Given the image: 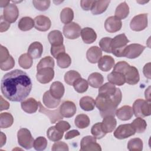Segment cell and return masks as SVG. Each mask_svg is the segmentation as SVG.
Returning <instances> with one entry per match:
<instances>
[{"label": "cell", "mask_w": 151, "mask_h": 151, "mask_svg": "<svg viewBox=\"0 0 151 151\" xmlns=\"http://www.w3.org/2000/svg\"><path fill=\"white\" fill-rule=\"evenodd\" d=\"M34 21L35 29L40 31H47L51 25L50 19L45 15H38L34 18Z\"/></svg>", "instance_id": "cell-16"}, {"label": "cell", "mask_w": 151, "mask_h": 151, "mask_svg": "<svg viewBox=\"0 0 151 151\" xmlns=\"http://www.w3.org/2000/svg\"><path fill=\"white\" fill-rule=\"evenodd\" d=\"M112 38L110 37H104L99 41V45L101 49L106 52L111 53V43Z\"/></svg>", "instance_id": "cell-47"}, {"label": "cell", "mask_w": 151, "mask_h": 151, "mask_svg": "<svg viewBox=\"0 0 151 151\" xmlns=\"http://www.w3.org/2000/svg\"><path fill=\"white\" fill-rule=\"evenodd\" d=\"M135 133L131 124H124L116 128L114 132V136L118 139H124L134 135Z\"/></svg>", "instance_id": "cell-10"}, {"label": "cell", "mask_w": 151, "mask_h": 151, "mask_svg": "<svg viewBox=\"0 0 151 151\" xmlns=\"http://www.w3.org/2000/svg\"><path fill=\"white\" fill-rule=\"evenodd\" d=\"M1 22H0V32H5L7 31L9 28L10 27V23L6 21L3 17L2 15L1 16V19H0Z\"/></svg>", "instance_id": "cell-54"}, {"label": "cell", "mask_w": 151, "mask_h": 151, "mask_svg": "<svg viewBox=\"0 0 151 151\" xmlns=\"http://www.w3.org/2000/svg\"><path fill=\"white\" fill-rule=\"evenodd\" d=\"M47 146V139L42 136H40L36 138L34 142V147L36 150H44Z\"/></svg>", "instance_id": "cell-46"}, {"label": "cell", "mask_w": 151, "mask_h": 151, "mask_svg": "<svg viewBox=\"0 0 151 151\" xmlns=\"http://www.w3.org/2000/svg\"><path fill=\"white\" fill-rule=\"evenodd\" d=\"M117 121L114 116H108L103 117L101 122V127L103 131L106 133L112 132L116 127Z\"/></svg>", "instance_id": "cell-24"}, {"label": "cell", "mask_w": 151, "mask_h": 151, "mask_svg": "<svg viewBox=\"0 0 151 151\" xmlns=\"http://www.w3.org/2000/svg\"><path fill=\"white\" fill-rule=\"evenodd\" d=\"M43 52V46L38 41H35L31 43L28 49V54L34 59L40 58Z\"/></svg>", "instance_id": "cell-23"}, {"label": "cell", "mask_w": 151, "mask_h": 151, "mask_svg": "<svg viewBox=\"0 0 151 151\" xmlns=\"http://www.w3.org/2000/svg\"><path fill=\"white\" fill-rule=\"evenodd\" d=\"M145 47L139 44H131L127 45L123 51V57L130 59L138 57L145 49Z\"/></svg>", "instance_id": "cell-9"}, {"label": "cell", "mask_w": 151, "mask_h": 151, "mask_svg": "<svg viewBox=\"0 0 151 151\" xmlns=\"http://www.w3.org/2000/svg\"><path fill=\"white\" fill-rule=\"evenodd\" d=\"M19 15V10L15 4H9L3 10L4 18L9 23L15 22Z\"/></svg>", "instance_id": "cell-11"}, {"label": "cell", "mask_w": 151, "mask_h": 151, "mask_svg": "<svg viewBox=\"0 0 151 151\" xmlns=\"http://www.w3.org/2000/svg\"><path fill=\"white\" fill-rule=\"evenodd\" d=\"M94 1H80V5L83 10L85 11H89L91 10Z\"/></svg>", "instance_id": "cell-55"}, {"label": "cell", "mask_w": 151, "mask_h": 151, "mask_svg": "<svg viewBox=\"0 0 151 151\" xmlns=\"http://www.w3.org/2000/svg\"><path fill=\"white\" fill-rule=\"evenodd\" d=\"M79 135L80 132L77 130H71L66 133V134H65V139H71Z\"/></svg>", "instance_id": "cell-56"}, {"label": "cell", "mask_w": 151, "mask_h": 151, "mask_svg": "<svg viewBox=\"0 0 151 151\" xmlns=\"http://www.w3.org/2000/svg\"><path fill=\"white\" fill-rule=\"evenodd\" d=\"M128 42L129 40L124 34L116 35L111 40V53L117 57H123V51Z\"/></svg>", "instance_id": "cell-3"}, {"label": "cell", "mask_w": 151, "mask_h": 151, "mask_svg": "<svg viewBox=\"0 0 151 151\" xmlns=\"http://www.w3.org/2000/svg\"><path fill=\"white\" fill-rule=\"evenodd\" d=\"M1 147H2L6 143V136L2 132H1Z\"/></svg>", "instance_id": "cell-60"}, {"label": "cell", "mask_w": 151, "mask_h": 151, "mask_svg": "<svg viewBox=\"0 0 151 151\" xmlns=\"http://www.w3.org/2000/svg\"><path fill=\"white\" fill-rule=\"evenodd\" d=\"M114 66V60L110 55H105L98 61V67L103 71H109Z\"/></svg>", "instance_id": "cell-20"}, {"label": "cell", "mask_w": 151, "mask_h": 151, "mask_svg": "<svg viewBox=\"0 0 151 151\" xmlns=\"http://www.w3.org/2000/svg\"><path fill=\"white\" fill-rule=\"evenodd\" d=\"M21 106L22 109L25 112L28 114H32L35 113L38 110L39 104L35 99L30 97L22 101Z\"/></svg>", "instance_id": "cell-18"}, {"label": "cell", "mask_w": 151, "mask_h": 151, "mask_svg": "<svg viewBox=\"0 0 151 151\" xmlns=\"http://www.w3.org/2000/svg\"><path fill=\"white\" fill-rule=\"evenodd\" d=\"M17 138L18 144L23 148L28 150L34 146V140L28 129H20L17 133Z\"/></svg>", "instance_id": "cell-5"}, {"label": "cell", "mask_w": 151, "mask_h": 151, "mask_svg": "<svg viewBox=\"0 0 151 151\" xmlns=\"http://www.w3.org/2000/svg\"><path fill=\"white\" fill-rule=\"evenodd\" d=\"M123 74L124 75L126 83L129 84L134 85L139 81L140 77L139 71L134 66L129 65L124 71Z\"/></svg>", "instance_id": "cell-13"}, {"label": "cell", "mask_w": 151, "mask_h": 151, "mask_svg": "<svg viewBox=\"0 0 151 151\" xmlns=\"http://www.w3.org/2000/svg\"><path fill=\"white\" fill-rule=\"evenodd\" d=\"M81 35L83 42L86 44H91L97 38V34L95 31L90 27H86L81 29Z\"/></svg>", "instance_id": "cell-22"}, {"label": "cell", "mask_w": 151, "mask_h": 151, "mask_svg": "<svg viewBox=\"0 0 151 151\" xmlns=\"http://www.w3.org/2000/svg\"><path fill=\"white\" fill-rule=\"evenodd\" d=\"M55 126L58 130L63 132L67 131L70 128V124L68 123V122L64 120L59 121L58 123H57Z\"/></svg>", "instance_id": "cell-53"}, {"label": "cell", "mask_w": 151, "mask_h": 151, "mask_svg": "<svg viewBox=\"0 0 151 151\" xmlns=\"http://www.w3.org/2000/svg\"><path fill=\"white\" fill-rule=\"evenodd\" d=\"M63 31L64 36L70 40L78 38L81 34V27L74 22H71L65 24L63 28Z\"/></svg>", "instance_id": "cell-6"}, {"label": "cell", "mask_w": 151, "mask_h": 151, "mask_svg": "<svg viewBox=\"0 0 151 151\" xmlns=\"http://www.w3.org/2000/svg\"><path fill=\"white\" fill-rule=\"evenodd\" d=\"M50 51L51 55L54 58H57L60 54L65 52V47L63 44L61 45H51Z\"/></svg>", "instance_id": "cell-50"}, {"label": "cell", "mask_w": 151, "mask_h": 151, "mask_svg": "<svg viewBox=\"0 0 151 151\" xmlns=\"http://www.w3.org/2000/svg\"><path fill=\"white\" fill-rule=\"evenodd\" d=\"M18 63L22 68L29 69L31 67L33 63L32 58L28 53L23 54L19 57Z\"/></svg>", "instance_id": "cell-40"}, {"label": "cell", "mask_w": 151, "mask_h": 151, "mask_svg": "<svg viewBox=\"0 0 151 151\" xmlns=\"http://www.w3.org/2000/svg\"><path fill=\"white\" fill-rule=\"evenodd\" d=\"M132 109L136 117H144L149 116L151 114L150 103L143 99H139L136 100L133 103Z\"/></svg>", "instance_id": "cell-4"}, {"label": "cell", "mask_w": 151, "mask_h": 151, "mask_svg": "<svg viewBox=\"0 0 151 151\" xmlns=\"http://www.w3.org/2000/svg\"><path fill=\"white\" fill-rule=\"evenodd\" d=\"M74 18V12L70 8H64L60 13L61 21L65 24L71 22Z\"/></svg>", "instance_id": "cell-38"}, {"label": "cell", "mask_w": 151, "mask_h": 151, "mask_svg": "<svg viewBox=\"0 0 151 151\" xmlns=\"http://www.w3.org/2000/svg\"><path fill=\"white\" fill-rule=\"evenodd\" d=\"M150 87L149 86L146 90H145V98L146 99V101H147L148 102H150Z\"/></svg>", "instance_id": "cell-59"}, {"label": "cell", "mask_w": 151, "mask_h": 151, "mask_svg": "<svg viewBox=\"0 0 151 151\" xmlns=\"http://www.w3.org/2000/svg\"><path fill=\"white\" fill-rule=\"evenodd\" d=\"M132 126L134 129L135 132L138 133H143L145 131L147 127V123L146 121L142 117H137L131 123Z\"/></svg>", "instance_id": "cell-39"}, {"label": "cell", "mask_w": 151, "mask_h": 151, "mask_svg": "<svg viewBox=\"0 0 151 151\" xmlns=\"http://www.w3.org/2000/svg\"><path fill=\"white\" fill-rule=\"evenodd\" d=\"M130 28L134 31H141L147 27V14H140L134 16L130 23Z\"/></svg>", "instance_id": "cell-7"}, {"label": "cell", "mask_w": 151, "mask_h": 151, "mask_svg": "<svg viewBox=\"0 0 151 151\" xmlns=\"http://www.w3.org/2000/svg\"><path fill=\"white\" fill-rule=\"evenodd\" d=\"M38 104H39V111L47 116L50 120L51 123H55L57 121L63 119V117L60 114V109H57L54 110H50L45 108L44 106L41 103L40 101H38Z\"/></svg>", "instance_id": "cell-17"}, {"label": "cell", "mask_w": 151, "mask_h": 151, "mask_svg": "<svg viewBox=\"0 0 151 151\" xmlns=\"http://www.w3.org/2000/svg\"><path fill=\"white\" fill-rule=\"evenodd\" d=\"M0 99H1V111H2L4 110H8L9 107V103L6 101L5 100H4L2 97V96H0Z\"/></svg>", "instance_id": "cell-57"}, {"label": "cell", "mask_w": 151, "mask_h": 151, "mask_svg": "<svg viewBox=\"0 0 151 151\" xmlns=\"http://www.w3.org/2000/svg\"><path fill=\"white\" fill-rule=\"evenodd\" d=\"M74 123L77 127L79 129H85L90 125V118L85 114H78L75 118Z\"/></svg>", "instance_id": "cell-36"}, {"label": "cell", "mask_w": 151, "mask_h": 151, "mask_svg": "<svg viewBox=\"0 0 151 151\" xmlns=\"http://www.w3.org/2000/svg\"><path fill=\"white\" fill-rule=\"evenodd\" d=\"M15 65V61L13 57L10 55L9 58L5 62L0 63V68L2 70L7 71L12 69Z\"/></svg>", "instance_id": "cell-49"}, {"label": "cell", "mask_w": 151, "mask_h": 151, "mask_svg": "<svg viewBox=\"0 0 151 151\" xmlns=\"http://www.w3.org/2000/svg\"><path fill=\"white\" fill-rule=\"evenodd\" d=\"M122 26V22L120 19L115 16L109 17L106 19L104 22V28L106 30L110 33H114L120 30Z\"/></svg>", "instance_id": "cell-14"}, {"label": "cell", "mask_w": 151, "mask_h": 151, "mask_svg": "<svg viewBox=\"0 0 151 151\" xmlns=\"http://www.w3.org/2000/svg\"><path fill=\"white\" fill-rule=\"evenodd\" d=\"M110 1H94L91 12L93 15H99L106 11Z\"/></svg>", "instance_id": "cell-27"}, {"label": "cell", "mask_w": 151, "mask_h": 151, "mask_svg": "<svg viewBox=\"0 0 151 151\" xmlns=\"http://www.w3.org/2000/svg\"><path fill=\"white\" fill-rule=\"evenodd\" d=\"M101 57V50L97 46H93L90 47L86 52V57L88 61L93 64L98 63Z\"/></svg>", "instance_id": "cell-19"}, {"label": "cell", "mask_w": 151, "mask_h": 151, "mask_svg": "<svg viewBox=\"0 0 151 151\" xmlns=\"http://www.w3.org/2000/svg\"><path fill=\"white\" fill-rule=\"evenodd\" d=\"M32 82L28 75L21 70H14L6 73L1 82L4 96L11 101H22L29 94Z\"/></svg>", "instance_id": "cell-1"}, {"label": "cell", "mask_w": 151, "mask_h": 151, "mask_svg": "<svg viewBox=\"0 0 151 151\" xmlns=\"http://www.w3.org/2000/svg\"><path fill=\"white\" fill-rule=\"evenodd\" d=\"M14 122L12 115L8 112L1 113L0 114V127L1 129L8 128L11 126Z\"/></svg>", "instance_id": "cell-35"}, {"label": "cell", "mask_w": 151, "mask_h": 151, "mask_svg": "<svg viewBox=\"0 0 151 151\" xmlns=\"http://www.w3.org/2000/svg\"><path fill=\"white\" fill-rule=\"evenodd\" d=\"M54 59L50 56H47L42 58L37 65V70H39L43 68L51 67L54 68Z\"/></svg>", "instance_id": "cell-45"}, {"label": "cell", "mask_w": 151, "mask_h": 151, "mask_svg": "<svg viewBox=\"0 0 151 151\" xmlns=\"http://www.w3.org/2000/svg\"><path fill=\"white\" fill-rule=\"evenodd\" d=\"M80 150L81 151H101V148L96 142V139L94 136H86L84 137L80 142Z\"/></svg>", "instance_id": "cell-8"}, {"label": "cell", "mask_w": 151, "mask_h": 151, "mask_svg": "<svg viewBox=\"0 0 151 151\" xmlns=\"http://www.w3.org/2000/svg\"><path fill=\"white\" fill-rule=\"evenodd\" d=\"M88 84L93 88H99L103 83L104 77L99 73L94 72L91 73L88 77Z\"/></svg>", "instance_id": "cell-30"}, {"label": "cell", "mask_w": 151, "mask_h": 151, "mask_svg": "<svg viewBox=\"0 0 151 151\" xmlns=\"http://www.w3.org/2000/svg\"><path fill=\"white\" fill-rule=\"evenodd\" d=\"M18 27L21 31H29L34 27V21L29 17H22L19 21Z\"/></svg>", "instance_id": "cell-34"}, {"label": "cell", "mask_w": 151, "mask_h": 151, "mask_svg": "<svg viewBox=\"0 0 151 151\" xmlns=\"http://www.w3.org/2000/svg\"><path fill=\"white\" fill-rule=\"evenodd\" d=\"M10 54L8 49L4 47L3 45H1V52H0V63L5 62L10 57Z\"/></svg>", "instance_id": "cell-52"}, {"label": "cell", "mask_w": 151, "mask_h": 151, "mask_svg": "<svg viewBox=\"0 0 151 151\" xmlns=\"http://www.w3.org/2000/svg\"><path fill=\"white\" fill-rule=\"evenodd\" d=\"M129 14V7L124 1L120 3L116 8L115 11V17L119 19H125Z\"/></svg>", "instance_id": "cell-32"}, {"label": "cell", "mask_w": 151, "mask_h": 151, "mask_svg": "<svg viewBox=\"0 0 151 151\" xmlns=\"http://www.w3.org/2000/svg\"><path fill=\"white\" fill-rule=\"evenodd\" d=\"M9 4H10V1H3V0L0 1V6L2 8V7H4V8L6 7Z\"/></svg>", "instance_id": "cell-61"}, {"label": "cell", "mask_w": 151, "mask_h": 151, "mask_svg": "<svg viewBox=\"0 0 151 151\" xmlns=\"http://www.w3.org/2000/svg\"><path fill=\"white\" fill-rule=\"evenodd\" d=\"M91 133L92 135L97 139H100L106 134L102 129L101 122H99L94 124L91 129Z\"/></svg>", "instance_id": "cell-44"}, {"label": "cell", "mask_w": 151, "mask_h": 151, "mask_svg": "<svg viewBox=\"0 0 151 151\" xmlns=\"http://www.w3.org/2000/svg\"><path fill=\"white\" fill-rule=\"evenodd\" d=\"M54 77V71L53 68L47 67L37 70L36 78L41 84L50 83Z\"/></svg>", "instance_id": "cell-12"}, {"label": "cell", "mask_w": 151, "mask_h": 151, "mask_svg": "<svg viewBox=\"0 0 151 151\" xmlns=\"http://www.w3.org/2000/svg\"><path fill=\"white\" fill-rule=\"evenodd\" d=\"M143 142L140 138L130 139L127 143V149L130 151H141L143 149Z\"/></svg>", "instance_id": "cell-41"}, {"label": "cell", "mask_w": 151, "mask_h": 151, "mask_svg": "<svg viewBox=\"0 0 151 151\" xmlns=\"http://www.w3.org/2000/svg\"><path fill=\"white\" fill-rule=\"evenodd\" d=\"M59 109L61 116L66 118L73 117L77 111L76 104L73 101L68 100L64 101Z\"/></svg>", "instance_id": "cell-15"}, {"label": "cell", "mask_w": 151, "mask_h": 151, "mask_svg": "<svg viewBox=\"0 0 151 151\" xmlns=\"http://www.w3.org/2000/svg\"><path fill=\"white\" fill-rule=\"evenodd\" d=\"M51 150L52 151L56 150H64L68 151L69 150L68 145L63 142H57L54 143L51 147Z\"/></svg>", "instance_id": "cell-51"}, {"label": "cell", "mask_w": 151, "mask_h": 151, "mask_svg": "<svg viewBox=\"0 0 151 151\" xmlns=\"http://www.w3.org/2000/svg\"><path fill=\"white\" fill-rule=\"evenodd\" d=\"M42 101L45 107L49 109H53L56 108L59 106L61 100L54 97L48 90L44 93L42 97Z\"/></svg>", "instance_id": "cell-26"}, {"label": "cell", "mask_w": 151, "mask_h": 151, "mask_svg": "<svg viewBox=\"0 0 151 151\" xmlns=\"http://www.w3.org/2000/svg\"><path fill=\"white\" fill-rule=\"evenodd\" d=\"M150 63H149L146 64H145V65L143 67V74L145 75V76L149 78L150 79Z\"/></svg>", "instance_id": "cell-58"}, {"label": "cell", "mask_w": 151, "mask_h": 151, "mask_svg": "<svg viewBox=\"0 0 151 151\" xmlns=\"http://www.w3.org/2000/svg\"><path fill=\"white\" fill-rule=\"evenodd\" d=\"M80 107L84 111H91L96 106L95 100L90 96H84L81 98L79 101Z\"/></svg>", "instance_id": "cell-31"}, {"label": "cell", "mask_w": 151, "mask_h": 151, "mask_svg": "<svg viewBox=\"0 0 151 151\" xmlns=\"http://www.w3.org/2000/svg\"><path fill=\"white\" fill-rule=\"evenodd\" d=\"M57 63L59 67L61 68H68L71 63V59L68 54L65 52H63L60 54L57 57Z\"/></svg>", "instance_id": "cell-37"}, {"label": "cell", "mask_w": 151, "mask_h": 151, "mask_svg": "<svg viewBox=\"0 0 151 151\" xmlns=\"http://www.w3.org/2000/svg\"><path fill=\"white\" fill-rule=\"evenodd\" d=\"M115 115L119 118L120 120L123 121H127L130 120L133 115V111L132 107L130 106H123L116 110Z\"/></svg>", "instance_id": "cell-21"}, {"label": "cell", "mask_w": 151, "mask_h": 151, "mask_svg": "<svg viewBox=\"0 0 151 151\" xmlns=\"http://www.w3.org/2000/svg\"><path fill=\"white\" fill-rule=\"evenodd\" d=\"M49 91L54 97L61 99L64 94L65 88L64 85L60 81H54L51 84Z\"/></svg>", "instance_id": "cell-25"}, {"label": "cell", "mask_w": 151, "mask_h": 151, "mask_svg": "<svg viewBox=\"0 0 151 151\" xmlns=\"http://www.w3.org/2000/svg\"><path fill=\"white\" fill-rule=\"evenodd\" d=\"M63 134L64 132L58 130L55 126L50 127L47 132V137L52 142H57L62 139Z\"/></svg>", "instance_id": "cell-33"}, {"label": "cell", "mask_w": 151, "mask_h": 151, "mask_svg": "<svg viewBox=\"0 0 151 151\" xmlns=\"http://www.w3.org/2000/svg\"><path fill=\"white\" fill-rule=\"evenodd\" d=\"M122 99V93L114 97L99 94L96 99L95 102L97 108L100 111L101 116L103 118L108 116L114 117L117 107L120 103Z\"/></svg>", "instance_id": "cell-2"}, {"label": "cell", "mask_w": 151, "mask_h": 151, "mask_svg": "<svg viewBox=\"0 0 151 151\" xmlns=\"http://www.w3.org/2000/svg\"><path fill=\"white\" fill-rule=\"evenodd\" d=\"M80 78H81L80 74L75 70L68 71L64 75L65 82L70 86H73L74 83Z\"/></svg>", "instance_id": "cell-43"}, {"label": "cell", "mask_w": 151, "mask_h": 151, "mask_svg": "<svg viewBox=\"0 0 151 151\" xmlns=\"http://www.w3.org/2000/svg\"><path fill=\"white\" fill-rule=\"evenodd\" d=\"M32 4L34 7L41 11H44L47 10L50 6L51 1H32Z\"/></svg>", "instance_id": "cell-48"}, {"label": "cell", "mask_w": 151, "mask_h": 151, "mask_svg": "<svg viewBox=\"0 0 151 151\" xmlns=\"http://www.w3.org/2000/svg\"><path fill=\"white\" fill-rule=\"evenodd\" d=\"M107 80L109 83L119 86H123L126 83L125 77L123 74L113 71L108 74Z\"/></svg>", "instance_id": "cell-28"}, {"label": "cell", "mask_w": 151, "mask_h": 151, "mask_svg": "<svg viewBox=\"0 0 151 151\" xmlns=\"http://www.w3.org/2000/svg\"><path fill=\"white\" fill-rule=\"evenodd\" d=\"M74 90L79 93H83L87 91L88 88V83L84 78L81 77L77 79L73 84Z\"/></svg>", "instance_id": "cell-42"}, {"label": "cell", "mask_w": 151, "mask_h": 151, "mask_svg": "<svg viewBox=\"0 0 151 151\" xmlns=\"http://www.w3.org/2000/svg\"><path fill=\"white\" fill-rule=\"evenodd\" d=\"M48 41L51 45H61L63 44V37L59 30L51 31L48 35Z\"/></svg>", "instance_id": "cell-29"}]
</instances>
